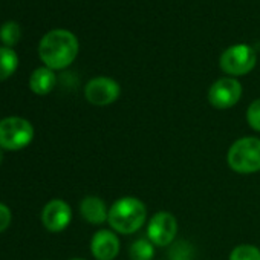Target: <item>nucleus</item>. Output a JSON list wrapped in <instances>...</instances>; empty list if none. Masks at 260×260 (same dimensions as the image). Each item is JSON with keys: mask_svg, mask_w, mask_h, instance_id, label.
I'll return each instance as SVG.
<instances>
[{"mask_svg": "<svg viewBox=\"0 0 260 260\" xmlns=\"http://www.w3.org/2000/svg\"><path fill=\"white\" fill-rule=\"evenodd\" d=\"M130 260H153L155 257V245L149 239H138L128 248Z\"/></svg>", "mask_w": 260, "mask_h": 260, "instance_id": "nucleus-14", "label": "nucleus"}, {"mask_svg": "<svg viewBox=\"0 0 260 260\" xmlns=\"http://www.w3.org/2000/svg\"><path fill=\"white\" fill-rule=\"evenodd\" d=\"M4 162V152H2V149H0V164Z\"/></svg>", "mask_w": 260, "mask_h": 260, "instance_id": "nucleus-20", "label": "nucleus"}, {"mask_svg": "<svg viewBox=\"0 0 260 260\" xmlns=\"http://www.w3.org/2000/svg\"><path fill=\"white\" fill-rule=\"evenodd\" d=\"M80 213L84 220L93 225L104 223L109 217V208L98 196H86L80 204Z\"/></svg>", "mask_w": 260, "mask_h": 260, "instance_id": "nucleus-11", "label": "nucleus"}, {"mask_svg": "<svg viewBox=\"0 0 260 260\" xmlns=\"http://www.w3.org/2000/svg\"><path fill=\"white\" fill-rule=\"evenodd\" d=\"M22 37V29L20 25L16 22H7L0 28V40L7 48H13L20 42Z\"/></svg>", "mask_w": 260, "mask_h": 260, "instance_id": "nucleus-15", "label": "nucleus"}, {"mask_svg": "<svg viewBox=\"0 0 260 260\" xmlns=\"http://www.w3.org/2000/svg\"><path fill=\"white\" fill-rule=\"evenodd\" d=\"M226 161L231 170L240 175H251L260 170V140L245 137L237 140L228 150Z\"/></svg>", "mask_w": 260, "mask_h": 260, "instance_id": "nucleus-3", "label": "nucleus"}, {"mask_svg": "<svg viewBox=\"0 0 260 260\" xmlns=\"http://www.w3.org/2000/svg\"><path fill=\"white\" fill-rule=\"evenodd\" d=\"M246 121L251 125V128L260 132V98L254 100L249 104V107L246 110Z\"/></svg>", "mask_w": 260, "mask_h": 260, "instance_id": "nucleus-18", "label": "nucleus"}, {"mask_svg": "<svg viewBox=\"0 0 260 260\" xmlns=\"http://www.w3.org/2000/svg\"><path fill=\"white\" fill-rule=\"evenodd\" d=\"M72 219V210L68 202L54 199L48 202L42 210V223L51 233L63 231Z\"/></svg>", "mask_w": 260, "mask_h": 260, "instance_id": "nucleus-9", "label": "nucleus"}, {"mask_svg": "<svg viewBox=\"0 0 260 260\" xmlns=\"http://www.w3.org/2000/svg\"><path fill=\"white\" fill-rule=\"evenodd\" d=\"M39 55L46 68L66 69L78 55V40L68 29H52L40 40Z\"/></svg>", "mask_w": 260, "mask_h": 260, "instance_id": "nucleus-1", "label": "nucleus"}, {"mask_svg": "<svg viewBox=\"0 0 260 260\" xmlns=\"http://www.w3.org/2000/svg\"><path fill=\"white\" fill-rule=\"evenodd\" d=\"M230 260H260V249L254 245H237L231 251Z\"/></svg>", "mask_w": 260, "mask_h": 260, "instance_id": "nucleus-17", "label": "nucleus"}, {"mask_svg": "<svg viewBox=\"0 0 260 260\" xmlns=\"http://www.w3.org/2000/svg\"><path fill=\"white\" fill-rule=\"evenodd\" d=\"M34 140L32 124L20 116L0 119V149L16 152L26 147Z\"/></svg>", "mask_w": 260, "mask_h": 260, "instance_id": "nucleus-4", "label": "nucleus"}, {"mask_svg": "<svg viewBox=\"0 0 260 260\" xmlns=\"http://www.w3.org/2000/svg\"><path fill=\"white\" fill-rule=\"evenodd\" d=\"M242 96V84L236 78H219L208 89V101L216 109H230L239 103Z\"/></svg>", "mask_w": 260, "mask_h": 260, "instance_id": "nucleus-6", "label": "nucleus"}, {"mask_svg": "<svg viewBox=\"0 0 260 260\" xmlns=\"http://www.w3.org/2000/svg\"><path fill=\"white\" fill-rule=\"evenodd\" d=\"M193 255H194V248L187 240H178L169 249L170 260H193Z\"/></svg>", "mask_w": 260, "mask_h": 260, "instance_id": "nucleus-16", "label": "nucleus"}, {"mask_svg": "<svg viewBox=\"0 0 260 260\" xmlns=\"http://www.w3.org/2000/svg\"><path fill=\"white\" fill-rule=\"evenodd\" d=\"M119 93V84L109 77H95L84 87V96L93 106H109L118 100Z\"/></svg>", "mask_w": 260, "mask_h": 260, "instance_id": "nucleus-7", "label": "nucleus"}, {"mask_svg": "<svg viewBox=\"0 0 260 260\" xmlns=\"http://www.w3.org/2000/svg\"><path fill=\"white\" fill-rule=\"evenodd\" d=\"M90 251L96 260H113L119 252V239L109 230H100L90 240Z\"/></svg>", "mask_w": 260, "mask_h": 260, "instance_id": "nucleus-10", "label": "nucleus"}, {"mask_svg": "<svg viewBox=\"0 0 260 260\" xmlns=\"http://www.w3.org/2000/svg\"><path fill=\"white\" fill-rule=\"evenodd\" d=\"M178 233L176 217L167 211L156 213L147 226L149 240L156 246H169L173 243V239Z\"/></svg>", "mask_w": 260, "mask_h": 260, "instance_id": "nucleus-8", "label": "nucleus"}, {"mask_svg": "<svg viewBox=\"0 0 260 260\" xmlns=\"http://www.w3.org/2000/svg\"><path fill=\"white\" fill-rule=\"evenodd\" d=\"M11 220H13L11 210L5 204L0 202V233H4L11 225Z\"/></svg>", "mask_w": 260, "mask_h": 260, "instance_id": "nucleus-19", "label": "nucleus"}, {"mask_svg": "<svg viewBox=\"0 0 260 260\" xmlns=\"http://www.w3.org/2000/svg\"><path fill=\"white\" fill-rule=\"evenodd\" d=\"M57 84V77L52 69L43 66L37 68L29 77V89L37 95H48L54 90Z\"/></svg>", "mask_w": 260, "mask_h": 260, "instance_id": "nucleus-12", "label": "nucleus"}, {"mask_svg": "<svg viewBox=\"0 0 260 260\" xmlns=\"http://www.w3.org/2000/svg\"><path fill=\"white\" fill-rule=\"evenodd\" d=\"M257 63V55L254 49L248 45H234L223 51L220 55L219 64L223 72L228 75H245L254 69Z\"/></svg>", "mask_w": 260, "mask_h": 260, "instance_id": "nucleus-5", "label": "nucleus"}, {"mask_svg": "<svg viewBox=\"0 0 260 260\" xmlns=\"http://www.w3.org/2000/svg\"><path fill=\"white\" fill-rule=\"evenodd\" d=\"M71 260H84V258H71Z\"/></svg>", "mask_w": 260, "mask_h": 260, "instance_id": "nucleus-21", "label": "nucleus"}, {"mask_svg": "<svg viewBox=\"0 0 260 260\" xmlns=\"http://www.w3.org/2000/svg\"><path fill=\"white\" fill-rule=\"evenodd\" d=\"M19 66V57L13 48L0 46V81L10 78Z\"/></svg>", "mask_w": 260, "mask_h": 260, "instance_id": "nucleus-13", "label": "nucleus"}, {"mask_svg": "<svg viewBox=\"0 0 260 260\" xmlns=\"http://www.w3.org/2000/svg\"><path fill=\"white\" fill-rule=\"evenodd\" d=\"M146 219L147 208L144 202L134 196H125L113 202L109 208L107 222L119 234H132L144 225Z\"/></svg>", "mask_w": 260, "mask_h": 260, "instance_id": "nucleus-2", "label": "nucleus"}]
</instances>
